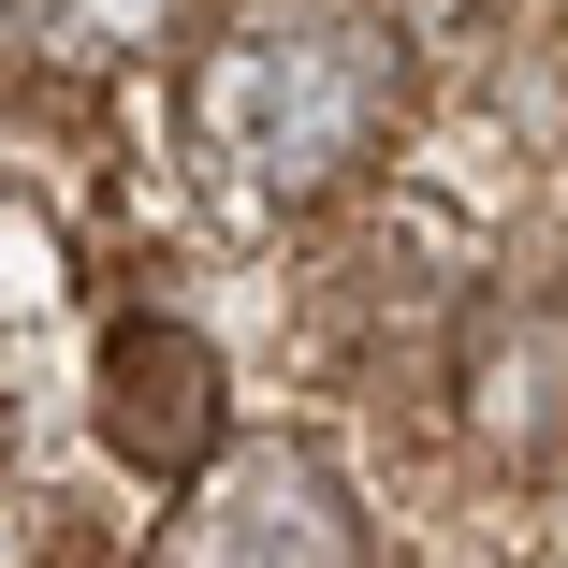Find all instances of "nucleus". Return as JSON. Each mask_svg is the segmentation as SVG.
Segmentation results:
<instances>
[{
    "label": "nucleus",
    "instance_id": "nucleus-1",
    "mask_svg": "<svg viewBox=\"0 0 568 568\" xmlns=\"http://www.w3.org/2000/svg\"><path fill=\"white\" fill-rule=\"evenodd\" d=\"M394 102H408V44H394L379 0H263L204 59V146H219L234 190L306 204V190L379 161Z\"/></svg>",
    "mask_w": 568,
    "mask_h": 568
},
{
    "label": "nucleus",
    "instance_id": "nucleus-2",
    "mask_svg": "<svg viewBox=\"0 0 568 568\" xmlns=\"http://www.w3.org/2000/svg\"><path fill=\"white\" fill-rule=\"evenodd\" d=\"M190 510L146 539V568H379L365 539V496L321 467V452H219V467L175 481Z\"/></svg>",
    "mask_w": 568,
    "mask_h": 568
},
{
    "label": "nucleus",
    "instance_id": "nucleus-3",
    "mask_svg": "<svg viewBox=\"0 0 568 568\" xmlns=\"http://www.w3.org/2000/svg\"><path fill=\"white\" fill-rule=\"evenodd\" d=\"M88 408H102V452H118L132 481H190V467H219L234 452V394H219V351L190 321H161V306H132L118 335H102V365H88Z\"/></svg>",
    "mask_w": 568,
    "mask_h": 568
},
{
    "label": "nucleus",
    "instance_id": "nucleus-4",
    "mask_svg": "<svg viewBox=\"0 0 568 568\" xmlns=\"http://www.w3.org/2000/svg\"><path fill=\"white\" fill-rule=\"evenodd\" d=\"M467 437L496 452V467H539V452H568V306H481L467 321Z\"/></svg>",
    "mask_w": 568,
    "mask_h": 568
}]
</instances>
